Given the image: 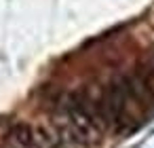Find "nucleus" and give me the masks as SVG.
Segmentation results:
<instances>
[{"label":"nucleus","instance_id":"nucleus-3","mask_svg":"<svg viewBox=\"0 0 154 148\" xmlns=\"http://www.w3.org/2000/svg\"><path fill=\"white\" fill-rule=\"evenodd\" d=\"M61 135L51 131L45 125H34V144L36 148H59L61 146Z\"/></svg>","mask_w":154,"mask_h":148},{"label":"nucleus","instance_id":"nucleus-4","mask_svg":"<svg viewBox=\"0 0 154 148\" xmlns=\"http://www.w3.org/2000/svg\"><path fill=\"white\" fill-rule=\"evenodd\" d=\"M135 74L139 76V80L143 83L146 91H148L150 97L154 99V68H152V66H137Z\"/></svg>","mask_w":154,"mask_h":148},{"label":"nucleus","instance_id":"nucleus-2","mask_svg":"<svg viewBox=\"0 0 154 148\" xmlns=\"http://www.w3.org/2000/svg\"><path fill=\"white\" fill-rule=\"evenodd\" d=\"M9 140L13 144H17L19 148H36V144H34V125H30L26 121L13 123L11 129H9Z\"/></svg>","mask_w":154,"mask_h":148},{"label":"nucleus","instance_id":"nucleus-1","mask_svg":"<svg viewBox=\"0 0 154 148\" xmlns=\"http://www.w3.org/2000/svg\"><path fill=\"white\" fill-rule=\"evenodd\" d=\"M63 121H57V133L61 140L74 142L85 148H93L101 142L106 123L99 114L97 102L85 93H70L61 106Z\"/></svg>","mask_w":154,"mask_h":148}]
</instances>
